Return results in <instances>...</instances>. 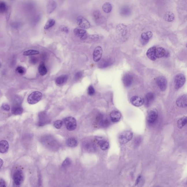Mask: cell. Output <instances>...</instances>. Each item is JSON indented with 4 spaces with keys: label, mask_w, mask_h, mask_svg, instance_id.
<instances>
[{
    "label": "cell",
    "mask_w": 187,
    "mask_h": 187,
    "mask_svg": "<svg viewBox=\"0 0 187 187\" xmlns=\"http://www.w3.org/2000/svg\"><path fill=\"white\" fill-rule=\"evenodd\" d=\"M42 96V94L40 92L38 91L33 92L27 98V102L29 104H36L41 100Z\"/></svg>",
    "instance_id": "cell-1"
},
{
    "label": "cell",
    "mask_w": 187,
    "mask_h": 187,
    "mask_svg": "<svg viewBox=\"0 0 187 187\" xmlns=\"http://www.w3.org/2000/svg\"><path fill=\"white\" fill-rule=\"evenodd\" d=\"M67 130L72 131L75 130L77 124L76 119L72 117H68L63 119V122Z\"/></svg>",
    "instance_id": "cell-2"
},
{
    "label": "cell",
    "mask_w": 187,
    "mask_h": 187,
    "mask_svg": "<svg viewBox=\"0 0 187 187\" xmlns=\"http://www.w3.org/2000/svg\"><path fill=\"white\" fill-rule=\"evenodd\" d=\"M133 134L130 131H126L120 133L119 136V141L120 144H125L130 141L132 138Z\"/></svg>",
    "instance_id": "cell-3"
},
{
    "label": "cell",
    "mask_w": 187,
    "mask_h": 187,
    "mask_svg": "<svg viewBox=\"0 0 187 187\" xmlns=\"http://www.w3.org/2000/svg\"><path fill=\"white\" fill-rule=\"evenodd\" d=\"M185 81L186 78L184 74H177L174 79L175 88L176 90H179L184 86Z\"/></svg>",
    "instance_id": "cell-4"
},
{
    "label": "cell",
    "mask_w": 187,
    "mask_h": 187,
    "mask_svg": "<svg viewBox=\"0 0 187 187\" xmlns=\"http://www.w3.org/2000/svg\"><path fill=\"white\" fill-rule=\"evenodd\" d=\"M24 176L23 172L21 170H16L14 174L13 179L15 185L20 186L24 181Z\"/></svg>",
    "instance_id": "cell-5"
},
{
    "label": "cell",
    "mask_w": 187,
    "mask_h": 187,
    "mask_svg": "<svg viewBox=\"0 0 187 187\" xmlns=\"http://www.w3.org/2000/svg\"><path fill=\"white\" fill-rule=\"evenodd\" d=\"M158 117V111L156 109L150 110L148 112L147 116V121L149 124H153L154 123Z\"/></svg>",
    "instance_id": "cell-6"
},
{
    "label": "cell",
    "mask_w": 187,
    "mask_h": 187,
    "mask_svg": "<svg viewBox=\"0 0 187 187\" xmlns=\"http://www.w3.org/2000/svg\"><path fill=\"white\" fill-rule=\"evenodd\" d=\"M156 83L162 91H164L167 87V81L164 77L160 76L156 79Z\"/></svg>",
    "instance_id": "cell-7"
},
{
    "label": "cell",
    "mask_w": 187,
    "mask_h": 187,
    "mask_svg": "<svg viewBox=\"0 0 187 187\" xmlns=\"http://www.w3.org/2000/svg\"><path fill=\"white\" fill-rule=\"evenodd\" d=\"M76 23L79 27L82 28L88 29L90 27L89 22L82 16H79L77 18Z\"/></svg>",
    "instance_id": "cell-8"
},
{
    "label": "cell",
    "mask_w": 187,
    "mask_h": 187,
    "mask_svg": "<svg viewBox=\"0 0 187 187\" xmlns=\"http://www.w3.org/2000/svg\"><path fill=\"white\" fill-rule=\"evenodd\" d=\"M103 51L102 48L100 46H97L94 49L93 53L94 61L96 62L100 61L102 56Z\"/></svg>",
    "instance_id": "cell-9"
},
{
    "label": "cell",
    "mask_w": 187,
    "mask_h": 187,
    "mask_svg": "<svg viewBox=\"0 0 187 187\" xmlns=\"http://www.w3.org/2000/svg\"><path fill=\"white\" fill-rule=\"evenodd\" d=\"M96 140L97 143L102 150H106L109 148V143L102 137H97L96 138Z\"/></svg>",
    "instance_id": "cell-10"
},
{
    "label": "cell",
    "mask_w": 187,
    "mask_h": 187,
    "mask_svg": "<svg viewBox=\"0 0 187 187\" xmlns=\"http://www.w3.org/2000/svg\"><path fill=\"white\" fill-rule=\"evenodd\" d=\"M38 126H43L48 123L49 119L46 114L45 112H42L40 113L38 115Z\"/></svg>",
    "instance_id": "cell-11"
},
{
    "label": "cell",
    "mask_w": 187,
    "mask_h": 187,
    "mask_svg": "<svg viewBox=\"0 0 187 187\" xmlns=\"http://www.w3.org/2000/svg\"><path fill=\"white\" fill-rule=\"evenodd\" d=\"M130 102L134 106L140 107L142 106L144 103V99L139 96H133L130 99Z\"/></svg>",
    "instance_id": "cell-12"
},
{
    "label": "cell",
    "mask_w": 187,
    "mask_h": 187,
    "mask_svg": "<svg viewBox=\"0 0 187 187\" xmlns=\"http://www.w3.org/2000/svg\"><path fill=\"white\" fill-rule=\"evenodd\" d=\"M133 81V77L131 74H126L124 76L122 82L126 87H129L132 85Z\"/></svg>",
    "instance_id": "cell-13"
},
{
    "label": "cell",
    "mask_w": 187,
    "mask_h": 187,
    "mask_svg": "<svg viewBox=\"0 0 187 187\" xmlns=\"http://www.w3.org/2000/svg\"><path fill=\"white\" fill-rule=\"evenodd\" d=\"M177 106L180 108H185L187 105V97L186 95H184L178 98L176 101Z\"/></svg>",
    "instance_id": "cell-14"
},
{
    "label": "cell",
    "mask_w": 187,
    "mask_h": 187,
    "mask_svg": "<svg viewBox=\"0 0 187 187\" xmlns=\"http://www.w3.org/2000/svg\"><path fill=\"white\" fill-rule=\"evenodd\" d=\"M155 99V95L151 92L148 93L146 95L144 99V103L146 106H149L152 104Z\"/></svg>",
    "instance_id": "cell-15"
},
{
    "label": "cell",
    "mask_w": 187,
    "mask_h": 187,
    "mask_svg": "<svg viewBox=\"0 0 187 187\" xmlns=\"http://www.w3.org/2000/svg\"><path fill=\"white\" fill-rule=\"evenodd\" d=\"M57 7V3L53 0H50L48 2L46 5L47 13L50 14L55 10Z\"/></svg>",
    "instance_id": "cell-16"
},
{
    "label": "cell",
    "mask_w": 187,
    "mask_h": 187,
    "mask_svg": "<svg viewBox=\"0 0 187 187\" xmlns=\"http://www.w3.org/2000/svg\"><path fill=\"white\" fill-rule=\"evenodd\" d=\"M156 48L155 46L150 48L147 52V57L151 60L155 61L157 59L156 53Z\"/></svg>",
    "instance_id": "cell-17"
},
{
    "label": "cell",
    "mask_w": 187,
    "mask_h": 187,
    "mask_svg": "<svg viewBox=\"0 0 187 187\" xmlns=\"http://www.w3.org/2000/svg\"><path fill=\"white\" fill-rule=\"evenodd\" d=\"M74 32L75 35L79 37L81 40H85L87 38L86 31L84 30L75 28L74 29Z\"/></svg>",
    "instance_id": "cell-18"
},
{
    "label": "cell",
    "mask_w": 187,
    "mask_h": 187,
    "mask_svg": "<svg viewBox=\"0 0 187 187\" xmlns=\"http://www.w3.org/2000/svg\"><path fill=\"white\" fill-rule=\"evenodd\" d=\"M23 109L18 102L13 105L12 108V113L15 115H20L23 113Z\"/></svg>",
    "instance_id": "cell-19"
},
{
    "label": "cell",
    "mask_w": 187,
    "mask_h": 187,
    "mask_svg": "<svg viewBox=\"0 0 187 187\" xmlns=\"http://www.w3.org/2000/svg\"><path fill=\"white\" fill-rule=\"evenodd\" d=\"M110 116L112 122H117L120 120L121 115L119 111H113L110 114Z\"/></svg>",
    "instance_id": "cell-20"
},
{
    "label": "cell",
    "mask_w": 187,
    "mask_h": 187,
    "mask_svg": "<svg viewBox=\"0 0 187 187\" xmlns=\"http://www.w3.org/2000/svg\"><path fill=\"white\" fill-rule=\"evenodd\" d=\"M93 17L95 22L97 24H101L103 21V17L100 11H96L93 13Z\"/></svg>",
    "instance_id": "cell-21"
},
{
    "label": "cell",
    "mask_w": 187,
    "mask_h": 187,
    "mask_svg": "<svg viewBox=\"0 0 187 187\" xmlns=\"http://www.w3.org/2000/svg\"><path fill=\"white\" fill-rule=\"evenodd\" d=\"M9 143L5 140L0 141V153H5L7 152L9 149Z\"/></svg>",
    "instance_id": "cell-22"
},
{
    "label": "cell",
    "mask_w": 187,
    "mask_h": 187,
    "mask_svg": "<svg viewBox=\"0 0 187 187\" xmlns=\"http://www.w3.org/2000/svg\"><path fill=\"white\" fill-rule=\"evenodd\" d=\"M96 120L97 124L101 126H106L109 123L108 119L104 118V116L101 115H98Z\"/></svg>",
    "instance_id": "cell-23"
},
{
    "label": "cell",
    "mask_w": 187,
    "mask_h": 187,
    "mask_svg": "<svg viewBox=\"0 0 187 187\" xmlns=\"http://www.w3.org/2000/svg\"><path fill=\"white\" fill-rule=\"evenodd\" d=\"M68 79V76L66 75H62L58 77L56 80V84L60 85L65 83Z\"/></svg>",
    "instance_id": "cell-24"
},
{
    "label": "cell",
    "mask_w": 187,
    "mask_h": 187,
    "mask_svg": "<svg viewBox=\"0 0 187 187\" xmlns=\"http://www.w3.org/2000/svg\"><path fill=\"white\" fill-rule=\"evenodd\" d=\"M66 144L70 147H75L78 145V141L74 137H70L67 140Z\"/></svg>",
    "instance_id": "cell-25"
},
{
    "label": "cell",
    "mask_w": 187,
    "mask_h": 187,
    "mask_svg": "<svg viewBox=\"0 0 187 187\" xmlns=\"http://www.w3.org/2000/svg\"><path fill=\"white\" fill-rule=\"evenodd\" d=\"M156 53L157 58H160L166 55V52L163 48L159 47L156 48Z\"/></svg>",
    "instance_id": "cell-26"
},
{
    "label": "cell",
    "mask_w": 187,
    "mask_h": 187,
    "mask_svg": "<svg viewBox=\"0 0 187 187\" xmlns=\"http://www.w3.org/2000/svg\"><path fill=\"white\" fill-rule=\"evenodd\" d=\"M164 19L166 21L171 22H172L174 19V14L171 12H166L164 16Z\"/></svg>",
    "instance_id": "cell-27"
},
{
    "label": "cell",
    "mask_w": 187,
    "mask_h": 187,
    "mask_svg": "<svg viewBox=\"0 0 187 187\" xmlns=\"http://www.w3.org/2000/svg\"><path fill=\"white\" fill-rule=\"evenodd\" d=\"M38 72L41 75L44 76L47 74V70L46 68L45 64L44 63H41L40 64L38 68Z\"/></svg>",
    "instance_id": "cell-28"
},
{
    "label": "cell",
    "mask_w": 187,
    "mask_h": 187,
    "mask_svg": "<svg viewBox=\"0 0 187 187\" xmlns=\"http://www.w3.org/2000/svg\"><path fill=\"white\" fill-rule=\"evenodd\" d=\"M187 123V117H183L179 119L177 121V126L180 129H182L186 125Z\"/></svg>",
    "instance_id": "cell-29"
},
{
    "label": "cell",
    "mask_w": 187,
    "mask_h": 187,
    "mask_svg": "<svg viewBox=\"0 0 187 187\" xmlns=\"http://www.w3.org/2000/svg\"><path fill=\"white\" fill-rule=\"evenodd\" d=\"M152 36V33L151 31H147L146 32L143 33L141 35V38L144 41H148Z\"/></svg>",
    "instance_id": "cell-30"
},
{
    "label": "cell",
    "mask_w": 187,
    "mask_h": 187,
    "mask_svg": "<svg viewBox=\"0 0 187 187\" xmlns=\"http://www.w3.org/2000/svg\"><path fill=\"white\" fill-rule=\"evenodd\" d=\"M103 11L106 13H109L112 10V6L109 2H106L102 7Z\"/></svg>",
    "instance_id": "cell-31"
},
{
    "label": "cell",
    "mask_w": 187,
    "mask_h": 187,
    "mask_svg": "<svg viewBox=\"0 0 187 187\" xmlns=\"http://www.w3.org/2000/svg\"><path fill=\"white\" fill-rule=\"evenodd\" d=\"M84 147L85 149L89 152H93L96 149L95 146L92 143H86L85 144Z\"/></svg>",
    "instance_id": "cell-32"
},
{
    "label": "cell",
    "mask_w": 187,
    "mask_h": 187,
    "mask_svg": "<svg viewBox=\"0 0 187 187\" xmlns=\"http://www.w3.org/2000/svg\"><path fill=\"white\" fill-rule=\"evenodd\" d=\"M131 10L128 7L124 6L122 7L121 10V14L123 16H128L130 14Z\"/></svg>",
    "instance_id": "cell-33"
},
{
    "label": "cell",
    "mask_w": 187,
    "mask_h": 187,
    "mask_svg": "<svg viewBox=\"0 0 187 187\" xmlns=\"http://www.w3.org/2000/svg\"><path fill=\"white\" fill-rule=\"evenodd\" d=\"M55 23V21L54 20L52 19H50V20H48L47 22H46L44 26V29L45 30L51 28V27H53Z\"/></svg>",
    "instance_id": "cell-34"
},
{
    "label": "cell",
    "mask_w": 187,
    "mask_h": 187,
    "mask_svg": "<svg viewBox=\"0 0 187 187\" xmlns=\"http://www.w3.org/2000/svg\"><path fill=\"white\" fill-rule=\"evenodd\" d=\"M40 52L38 51L34 50H29L25 51L23 53V55L25 56H29L39 54Z\"/></svg>",
    "instance_id": "cell-35"
},
{
    "label": "cell",
    "mask_w": 187,
    "mask_h": 187,
    "mask_svg": "<svg viewBox=\"0 0 187 187\" xmlns=\"http://www.w3.org/2000/svg\"><path fill=\"white\" fill-rule=\"evenodd\" d=\"M63 122L61 120H57L55 121L54 123V126L57 129H60L61 128L62 126Z\"/></svg>",
    "instance_id": "cell-36"
},
{
    "label": "cell",
    "mask_w": 187,
    "mask_h": 187,
    "mask_svg": "<svg viewBox=\"0 0 187 187\" xmlns=\"http://www.w3.org/2000/svg\"><path fill=\"white\" fill-rule=\"evenodd\" d=\"M71 164V160H70V159L68 158H67L63 162L62 164V167H67L70 166V165Z\"/></svg>",
    "instance_id": "cell-37"
},
{
    "label": "cell",
    "mask_w": 187,
    "mask_h": 187,
    "mask_svg": "<svg viewBox=\"0 0 187 187\" xmlns=\"http://www.w3.org/2000/svg\"><path fill=\"white\" fill-rule=\"evenodd\" d=\"M16 71L19 74L23 75L25 73L26 70L25 68L22 66H18L16 68Z\"/></svg>",
    "instance_id": "cell-38"
},
{
    "label": "cell",
    "mask_w": 187,
    "mask_h": 187,
    "mask_svg": "<svg viewBox=\"0 0 187 187\" xmlns=\"http://www.w3.org/2000/svg\"><path fill=\"white\" fill-rule=\"evenodd\" d=\"M87 93L89 96H92L95 93V90L94 88L92 86H90L89 87L87 90Z\"/></svg>",
    "instance_id": "cell-39"
},
{
    "label": "cell",
    "mask_w": 187,
    "mask_h": 187,
    "mask_svg": "<svg viewBox=\"0 0 187 187\" xmlns=\"http://www.w3.org/2000/svg\"><path fill=\"white\" fill-rule=\"evenodd\" d=\"M111 63H112V62L109 60H104V61H103L102 63H101V66L102 67V68H104V67L108 66L111 64Z\"/></svg>",
    "instance_id": "cell-40"
},
{
    "label": "cell",
    "mask_w": 187,
    "mask_h": 187,
    "mask_svg": "<svg viewBox=\"0 0 187 187\" xmlns=\"http://www.w3.org/2000/svg\"><path fill=\"white\" fill-rule=\"evenodd\" d=\"M6 5L3 2H0V13H3L6 10Z\"/></svg>",
    "instance_id": "cell-41"
},
{
    "label": "cell",
    "mask_w": 187,
    "mask_h": 187,
    "mask_svg": "<svg viewBox=\"0 0 187 187\" xmlns=\"http://www.w3.org/2000/svg\"><path fill=\"white\" fill-rule=\"evenodd\" d=\"M2 108L4 110V111H9L10 109V106L7 104H2Z\"/></svg>",
    "instance_id": "cell-42"
},
{
    "label": "cell",
    "mask_w": 187,
    "mask_h": 187,
    "mask_svg": "<svg viewBox=\"0 0 187 187\" xmlns=\"http://www.w3.org/2000/svg\"><path fill=\"white\" fill-rule=\"evenodd\" d=\"M82 75L83 74H82V72H77L75 76V79L77 80L80 79L81 78H82Z\"/></svg>",
    "instance_id": "cell-43"
},
{
    "label": "cell",
    "mask_w": 187,
    "mask_h": 187,
    "mask_svg": "<svg viewBox=\"0 0 187 187\" xmlns=\"http://www.w3.org/2000/svg\"><path fill=\"white\" fill-rule=\"evenodd\" d=\"M30 61H31V64H35L38 62V59L36 57L32 56V57H31V59H30Z\"/></svg>",
    "instance_id": "cell-44"
},
{
    "label": "cell",
    "mask_w": 187,
    "mask_h": 187,
    "mask_svg": "<svg viewBox=\"0 0 187 187\" xmlns=\"http://www.w3.org/2000/svg\"><path fill=\"white\" fill-rule=\"evenodd\" d=\"M6 186V182L3 179H0V187H5Z\"/></svg>",
    "instance_id": "cell-45"
},
{
    "label": "cell",
    "mask_w": 187,
    "mask_h": 187,
    "mask_svg": "<svg viewBox=\"0 0 187 187\" xmlns=\"http://www.w3.org/2000/svg\"><path fill=\"white\" fill-rule=\"evenodd\" d=\"M89 38L91 39L97 40L99 38V36L97 34H94V35H91L89 36Z\"/></svg>",
    "instance_id": "cell-46"
},
{
    "label": "cell",
    "mask_w": 187,
    "mask_h": 187,
    "mask_svg": "<svg viewBox=\"0 0 187 187\" xmlns=\"http://www.w3.org/2000/svg\"><path fill=\"white\" fill-rule=\"evenodd\" d=\"M61 30L62 31L65 33H68L69 32L68 28L66 27H62Z\"/></svg>",
    "instance_id": "cell-47"
},
{
    "label": "cell",
    "mask_w": 187,
    "mask_h": 187,
    "mask_svg": "<svg viewBox=\"0 0 187 187\" xmlns=\"http://www.w3.org/2000/svg\"><path fill=\"white\" fill-rule=\"evenodd\" d=\"M141 176H139L138 178H137L136 181V185H137V184H139V181H140V179H141Z\"/></svg>",
    "instance_id": "cell-48"
},
{
    "label": "cell",
    "mask_w": 187,
    "mask_h": 187,
    "mask_svg": "<svg viewBox=\"0 0 187 187\" xmlns=\"http://www.w3.org/2000/svg\"><path fill=\"white\" fill-rule=\"evenodd\" d=\"M3 161L2 159L0 158V169L2 167L3 165Z\"/></svg>",
    "instance_id": "cell-49"
},
{
    "label": "cell",
    "mask_w": 187,
    "mask_h": 187,
    "mask_svg": "<svg viewBox=\"0 0 187 187\" xmlns=\"http://www.w3.org/2000/svg\"><path fill=\"white\" fill-rule=\"evenodd\" d=\"M1 63H0V67H1Z\"/></svg>",
    "instance_id": "cell-50"
}]
</instances>
